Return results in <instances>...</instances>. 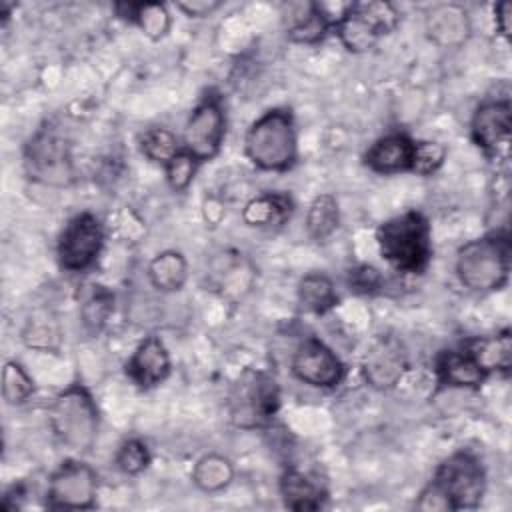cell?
<instances>
[{
    "instance_id": "obj_12",
    "label": "cell",
    "mask_w": 512,
    "mask_h": 512,
    "mask_svg": "<svg viewBox=\"0 0 512 512\" xmlns=\"http://www.w3.org/2000/svg\"><path fill=\"white\" fill-rule=\"evenodd\" d=\"M290 370L300 382L322 390L340 386L346 376V366L340 356L314 336L300 342V346L294 350Z\"/></svg>"
},
{
    "instance_id": "obj_29",
    "label": "cell",
    "mask_w": 512,
    "mask_h": 512,
    "mask_svg": "<svg viewBox=\"0 0 512 512\" xmlns=\"http://www.w3.org/2000/svg\"><path fill=\"white\" fill-rule=\"evenodd\" d=\"M34 394V380L28 370L16 362L8 360L2 368V398L10 406L24 404Z\"/></svg>"
},
{
    "instance_id": "obj_25",
    "label": "cell",
    "mask_w": 512,
    "mask_h": 512,
    "mask_svg": "<svg viewBox=\"0 0 512 512\" xmlns=\"http://www.w3.org/2000/svg\"><path fill=\"white\" fill-rule=\"evenodd\" d=\"M296 294H298L300 304L312 314H326L338 302L336 286H334L332 278L326 276L324 272L304 274L298 282Z\"/></svg>"
},
{
    "instance_id": "obj_33",
    "label": "cell",
    "mask_w": 512,
    "mask_h": 512,
    "mask_svg": "<svg viewBox=\"0 0 512 512\" xmlns=\"http://www.w3.org/2000/svg\"><path fill=\"white\" fill-rule=\"evenodd\" d=\"M198 162L188 154V152H180L176 154L166 166H164V174H166V182L168 186L174 190V192H184L194 176H196V170H198Z\"/></svg>"
},
{
    "instance_id": "obj_18",
    "label": "cell",
    "mask_w": 512,
    "mask_h": 512,
    "mask_svg": "<svg viewBox=\"0 0 512 512\" xmlns=\"http://www.w3.org/2000/svg\"><path fill=\"white\" fill-rule=\"evenodd\" d=\"M416 140L406 132H390L374 140L364 154V164L376 174L410 172Z\"/></svg>"
},
{
    "instance_id": "obj_31",
    "label": "cell",
    "mask_w": 512,
    "mask_h": 512,
    "mask_svg": "<svg viewBox=\"0 0 512 512\" xmlns=\"http://www.w3.org/2000/svg\"><path fill=\"white\" fill-rule=\"evenodd\" d=\"M114 308V296L112 292H108L102 286H94V290L90 292V296L84 300L82 308H80V316H82V324L90 330V332H100L110 316Z\"/></svg>"
},
{
    "instance_id": "obj_14",
    "label": "cell",
    "mask_w": 512,
    "mask_h": 512,
    "mask_svg": "<svg viewBox=\"0 0 512 512\" xmlns=\"http://www.w3.org/2000/svg\"><path fill=\"white\" fill-rule=\"evenodd\" d=\"M408 370V354L402 342L394 336H380L364 352L360 372L366 384L374 390L394 388Z\"/></svg>"
},
{
    "instance_id": "obj_34",
    "label": "cell",
    "mask_w": 512,
    "mask_h": 512,
    "mask_svg": "<svg viewBox=\"0 0 512 512\" xmlns=\"http://www.w3.org/2000/svg\"><path fill=\"white\" fill-rule=\"evenodd\" d=\"M384 278L378 268L370 264H358L348 270V286L356 294H374L382 288Z\"/></svg>"
},
{
    "instance_id": "obj_7",
    "label": "cell",
    "mask_w": 512,
    "mask_h": 512,
    "mask_svg": "<svg viewBox=\"0 0 512 512\" xmlns=\"http://www.w3.org/2000/svg\"><path fill=\"white\" fill-rule=\"evenodd\" d=\"M280 408V390L276 380L262 370H244L228 396V412L240 428L266 426Z\"/></svg>"
},
{
    "instance_id": "obj_28",
    "label": "cell",
    "mask_w": 512,
    "mask_h": 512,
    "mask_svg": "<svg viewBox=\"0 0 512 512\" xmlns=\"http://www.w3.org/2000/svg\"><path fill=\"white\" fill-rule=\"evenodd\" d=\"M140 150L148 160L166 166L176 154L182 152V142L168 128H150L140 138Z\"/></svg>"
},
{
    "instance_id": "obj_24",
    "label": "cell",
    "mask_w": 512,
    "mask_h": 512,
    "mask_svg": "<svg viewBox=\"0 0 512 512\" xmlns=\"http://www.w3.org/2000/svg\"><path fill=\"white\" fill-rule=\"evenodd\" d=\"M148 280L160 292H178L188 280L186 256L178 250H162L148 262Z\"/></svg>"
},
{
    "instance_id": "obj_16",
    "label": "cell",
    "mask_w": 512,
    "mask_h": 512,
    "mask_svg": "<svg viewBox=\"0 0 512 512\" xmlns=\"http://www.w3.org/2000/svg\"><path fill=\"white\" fill-rule=\"evenodd\" d=\"M426 36L440 48H460L472 34L468 10L456 2L432 6L424 18Z\"/></svg>"
},
{
    "instance_id": "obj_32",
    "label": "cell",
    "mask_w": 512,
    "mask_h": 512,
    "mask_svg": "<svg viewBox=\"0 0 512 512\" xmlns=\"http://www.w3.org/2000/svg\"><path fill=\"white\" fill-rule=\"evenodd\" d=\"M446 146L436 140H416L414 144V156H412V166L410 172L420 174V176H430L434 174L446 160Z\"/></svg>"
},
{
    "instance_id": "obj_9",
    "label": "cell",
    "mask_w": 512,
    "mask_h": 512,
    "mask_svg": "<svg viewBox=\"0 0 512 512\" xmlns=\"http://www.w3.org/2000/svg\"><path fill=\"white\" fill-rule=\"evenodd\" d=\"M226 136V110L216 92H206L192 108L182 134V150L198 164L216 158Z\"/></svg>"
},
{
    "instance_id": "obj_21",
    "label": "cell",
    "mask_w": 512,
    "mask_h": 512,
    "mask_svg": "<svg viewBox=\"0 0 512 512\" xmlns=\"http://www.w3.org/2000/svg\"><path fill=\"white\" fill-rule=\"evenodd\" d=\"M462 346L472 354L480 368L490 376L494 372L508 374L512 366V336L510 330H502L490 336H476Z\"/></svg>"
},
{
    "instance_id": "obj_5",
    "label": "cell",
    "mask_w": 512,
    "mask_h": 512,
    "mask_svg": "<svg viewBox=\"0 0 512 512\" xmlns=\"http://www.w3.org/2000/svg\"><path fill=\"white\" fill-rule=\"evenodd\" d=\"M398 22L400 14L390 2H350L334 22L332 30L348 52L360 54L374 48V44L384 34H390Z\"/></svg>"
},
{
    "instance_id": "obj_26",
    "label": "cell",
    "mask_w": 512,
    "mask_h": 512,
    "mask_svg": "<svg viewBox=\"0 0 512 512\" xmlns=\"http://www.w3.org/2000/svg\"><path fill=\"white\" fill-rule=\"evenodd\" d=\"M234 464L222 454H204L192 468V482L202 492H220L234 480Z\"/></svg>"
},
{
    "instance_id": "obj_37",
    "label": "cell",
    "mask_w": 512,
    "mask_h": 512,
    "mask_svg": "<svg viewBox=\"0 0 512 512\" xmlns=\"http://www.w3.org/2000/svg\"><path fill=\"white\" fill-rule=\"evenodd\" d=\"M510 14H512V4L508 0H502L494 6V18H496V26L500 30L502 36L510 34Z\"/></svg>"
},
{
    "instance_id": "obj_2",
    "label": "cell",
    "mask_w": 512,
    "mask_h": 512,
    "mask_svg": "<svg viewBox=\"0 0 512 512\" xmlns=\"http://www.w3.org/2000/svg\"><path fill=\"white\" fill-rule=\"evenodd\" d=\"M512 244L506 228L468 240L456 252V276L472 292L500 290L510 276Z\"/></svg>"
},
{
    "instance_id": "obj_11",
    "label": "cell",
    "mask_w": 512,
    "mask_h": 512,
    "mask_svg": "<svg viewBox=\"0 0 512 512\" xmlns=\"http://www.w3.org/2000/svg\"><path fill=\"white\" fill-rule=\"evenodd\" d=\"M106 232L100 218L92 212L76 214L66 222L58 236V262L66 272H84L94 266L102 248Z\"/></svg>"
},
{
    "instance_id": "obj_36",
    "label": "cell",
    "mask_w": 512,
    "mask_h": 512,
    "mask_svg": "<svg viewBox=\"0 0 512 512\" xmlns=\"http://www.w3.org/2000/svg\"><path fill=\"white\" fill-rule=\"evenodd\" d=\"M220 6H222V2H218V0H184V2H176V8L180 12H184L186 16H190V18L210 16Z\"/></svg>"
},
{
    "instance_id": "obj_27",
    "label": "cell",
    "mask_w": 512,
    "mask_h": 512,
    "mask_svg": "<svg viewBox=\"0 0 512 512\" xmlns=\"http://www.w3.org/2000/svg\"><path fill=\"white\" fill-rule=\"evenodd\" d=\"M340 226V206L334 194L322 192L314 196L306 212V232L312 240L322 242L330 238Z\"/></svg>"
},
{
    "instance_id": "obj_8",
    "label": "cell",
    "mask_w": 512,
    "mask_h": 512,
    "mask_svg": "<svg viewBox=\"0 0 512 512\" xmlns=\"http://www.w3.org/2000/svg\"><path fill=\"white\" fill-rule=\"evenodd\" d=\"M24 170L28 178L44 186H70L74 162L68 140L50 128H40L24 146Z\"/></svg>"
},
{
    "instance_id": "obj_20",
    "label": "cell",
    "mask_w": 512,
    "mask_h": 512,
    "mask_svg": "<svg viewBox=\"0 0 512 512\" xmlns=\"http://www.w3.org/2000/svg\"><path fill=\"white\" fill-rule=\"evenodd\" d=\"M278 490L284 506L294 512L320 510L328 498L324 484L298 468H286L278 480Z\"/></svg>"
},
{
    "instance_id": "obj_35",
    "label": "cell",
    "mask_w": 512,
    "mask_h": 512,
    "mask_svg": "<svg viewBox=\"0 0 512 512\" xmlns=\"http://www.w3.org/2000/svg\"><path fill=\"white\" fill-rule=\"evenodd\" d=\"M416 508L422 512H452L448 500L430 482L420 490L416 498Z\"/></svg>"
},
{
    "instance_id": "obj_1",
    "label": "cell",
    "mask_w": 512,
    "mask_h": 512,
    "mask_svg": "<svg viewBox=\"0 0 512 512\" xmlns=\"http://www.w3.org/2000/svg\"><path fill=\"white\" fill-rule=\"evenodd\" d=\"M380 256L402 274H422L432 258V230L420 210H406L376 228Z\"/></svg>"
},
{
    "instance_id": "obj_10",
    "label": "cell",
    "mask_w": 512,
    "mask_h": 512,
    "mask_svg": "<svg viewBox=\"0 0 512 512\" xmlns=\"http://www.w3.org/2000/svg\"><path fill=\"white\" fill-rule=\"evenodd\" d=\"M96 496V470L80 458H66L48 476L44 500L52 510H90L96 506Z\"/></svg>"
},
{
    "instance_id": "obj_6",
    "label": "cell",
    "mask_w": 512,
    "mask_h": 512,
    "mask_svg": "<svg viewBox=\"0 0 512 512\" xmlns=\"http://www.w3.org/2000/svg\"><path fill=\"white\" fill-rule=\"evenodd\" d=\"M430 484L448 500L452 510H474L486 492V470L476 454L458 450L438 464Z\"/></svg>"
},
{
    "instance_id": "obj_3",
    "label": "cell",
    "mask_w": 512,
    "mask_h": 512,
    "mask_svg": "<svg viewBox=\"0 0 512 512\" xmlns=\"http://www.w3.org/2000/svg\"><path fill=\"white\" fill-rule=\"evenodd\" d=\"M244 154L266 172H286L298 160V136L288 108H270L244 134Z\"/></svg>"
},
{
    "instance_id": "obj_30",
    "label": "cell",
    "mask_w": 512,
    "mask_h": 512,
    "mask_svg": "<svg viewBox=\"0 0 512 512\" xmlns=\"http://www.w3.org/2000/svg\"><path fill=\"white\" fill-rule=\"evenodd\" d=\"M152 462V454L150 448L144 440L140 438H128L124 440L114 456V464L116 468L126 474V476H138L142 474Z\"/></svg>"
},
{
    "instance_id": "obj_4",
    "label": "cell",
    "mask_w": 512,
    "mask_h": 512,
    "mask_svg": "<svg viewBox=\"0 0 512 512\" xmlns=\"http://www.w3.org/2000/svg\"><path fill=\"white\" fill-rule=\"evenodd\" d=\"M48 422L62 446L76 454H88L98 438L100 412L92 392L74 382L52 400Z\"/></svg>"
},
{
    "instance_id": "obj_19",
    "label": "cell",
    "mask_w": 512,
    "mask_h": 512,
    "mask_svg": "<svg viewBox=\"0 0 512 512\" xmlns=\"http://www.w3.org/2000/svg\"><path fill=\"white\" fill-rule=\"evenodd\" d=\"M434 374L440 386L450 388H478L488 378V374L462 344L458 348L438 352L434 360Z\"/></svg>"
},
{
    "instance_id": "obj_15",
    "label": "cell",
    "mask_w": 512,
    "mask_h": 512,
    "mask_svg": "<svg viewBox=\"0 0 512 512\" xmlns=\"http://www.w3.org/2000/svg\"><path fill=\"white\" fill-rule=\"evenodd\" d=\"M172 362H170V352L166 344L160 340V336H146L132 356L126 360V376L142 390L154 388L162 384L168 374H170Z\"/></svg>"
},
{
    "instance_id": "obj_17",
    "label": "cell",
    "mask_w": 512,
    "mask_h": 512,
    "mask_svg": "<svg viewBox=\"0 0 512 512\" xmlns=\"http://www.w3.org/2000/svg\"><path fill=\"white\" fill-rule=\"evenodd\" d=\"M282 18L288 40L296 44H318L332 30V18L320 2H290Z\"/></svg>"
},
{
    "instance_id": "obj_23",
    "label": "cell",
    "mask_w": 512,
    "mask_h": 512,
    "mask_svg": "<svg viewBox=\"0 0 512 512\" xmlns=\"http://www.w3.org/2000/svg\"><path fill=\"white\" fill-rule=\"evenodd\" d=\"M116 16L136 24L150 40H160L168 34L172 18L160 2H118L114 4Z\"/></svg>"
},
{
    "instance_id": "obj_13",
    "label": "cell",
    "mask_w": 512,
    "mask_h": 512,
    "mask_svg": "<svg viewBox=\"0 0 512 512\" xmlns=\"http://www.w3.org/2000/svg\"><path fill=\"white\" fill-rule=\"evenodd\" d=\"M510 130L512 106L508 98H492L476 106L470 120V138L488 158L498 160L508 152Z\"/></svg>"
},
{
    "instance_id": "obj_22",
    "label": "cell",
    "mask_w": 512,
    "mask_h": 512,
    "mask_svg": "<svg viewBox=\"0 0 512 512\" xmlns=\"http://www.w3.org/2000/svg\"><path fill=\"white\" fill-rule=\"evenodd\" d=\"M294 212V200L284 192H264L248 200L242 208V220L252 228L282 226Z\"/></svg>"
},
{
    "instance_id": "obj_38",
    "label": "cell",
    "mask_w": 512,
    "mask_h": 512,
    "mask_svg": "<svg viewBox=\"0 0 512 512\" xmlns=\"http://www.w3.org/2000/svg\"><path fill=\"white\" fill-rule=\"evenodd\" d=\"M24 496H26L24 486H22V484H14V486H10V488L4 492L2 502H0V508H2V510H8V512L18 510V508H20V500H22Z\"/></svg>"
}]
</instances>
